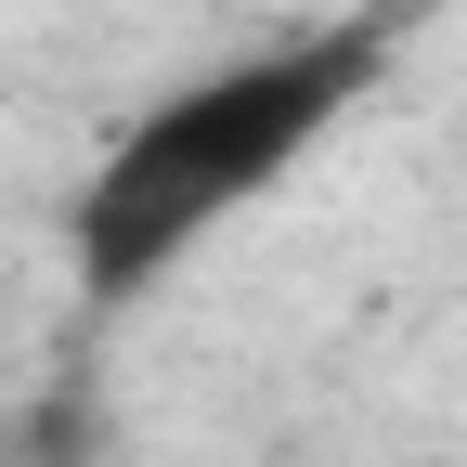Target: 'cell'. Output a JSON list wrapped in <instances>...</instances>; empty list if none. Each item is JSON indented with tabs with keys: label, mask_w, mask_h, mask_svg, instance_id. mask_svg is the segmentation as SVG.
Instances as JSON below:
<instances>
[{
	"label": "cell",
	"mask_w": 467,
	"mask_h": 467,
	"mask_svg": "<svg viewBox=\"0 0 467 467\" xmlns=\"http://www.w3.org/2000/svg\"><path fill=\"white\" fill-rule=\"evenodd\" d=\"M389 39H402V14L377 0V14H350V26L260 39V52H234V66L156 91L130 130L91 156V182H78V221H66L78 299H91V312H130L143 285H169L234 208H260L285 169L377 91Z\"/></svg>",
	"instance_id": "1"
}]
</instances>
